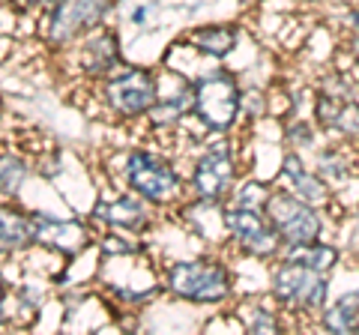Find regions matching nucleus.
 Wrapping results in <instances>:
<instances>
[{
  "instance_id": "nucleus-1",
  "label": "nucleus",
  "mask_w": 359,
  "mask_h": 335,
  "mask_svg": "<svg viewBox=\"0 0 359 335\" xmlns=\"http://www.w3.org/2000/svg\"><path fill=\"white\" fill-rule=\"evenodd\" d=\"M165 287L177 299L198 306H216L231 296V273L228 266L216 258H198V261H180L168 270Z\"/></svg>"
},
{
  "instance_id": "nucleus-2",
  "label": "nucleus",
  "mask_w": 359,
  "mask_h": 335,
  "mask_svg": "<svg viewBox=\"0 0 359 335\" xmlns=\"http://www.w3.org/2000/svg\"><path fill=\"white\" fill-rule=\"evenodd\" d=\"M126 183L135 195H141L150 204H171L183 195V177L174 171V165L150 150H135L126 156Z\"/></svg>"
},
{
  "instance_id": "nucleus-3",
  "label": "nucleus",
  "mask_w": 359,
  "mask_h": 335,
  "mask_svg": "<svg viewBox=\"0 0 359 335\" xmlns=\"http://www.w3.org/2000/svg\"><path fill=\"white\" fill-rule=\"evenodd\" d=\"M243 93L231 72H210L195 81V117L210 132H228L240 117Z\"/></svg>"
},
{
  "instance_id": "nucleus-4",
  "label": "nucleus",
  "mask_w": 359,
  "mask_h": 335,
  "mask_svg": "<svg viewBox=\"0 0 359 335\" xmlns=\"http://www.w3.org/2000/svg\"><path fill=\"white\" fill-rule=\"evenodd\" d=\"M330 282L327 275L306 264L282 261L273 273V296L276 303L294 311H323L327 308Z\"/></svg>"
},
{
  "instance_id": "nucleus-5",
  "label": "nucleus",
  "mask_w": 359,
  "mask_h": 335,
  "mask_svg": "<svg viewBox=\"0 0 359 335\" xmlns=\"http://www.w3.org/2000/svg\"><path fill=\"white\" fill-rule=\"evenodd\" d=\"M264 213L276 225L285 245L314 242L323 231V221L318 213H314V204L302 200L297 192H269Z\"/></svg>"
},
{
  "instance_id": "nucleus-6",
  "label": "nucleus",
  "mask_w": 359,
  "mask_h": 335,
  "mask_svg": "<svg viewBox=\"0 0 359 335\" xmlns=\"http://www.w3.org/2000/svg\"><path fill=\"white\" fill-rule=\"evenodd\" d=\"M111 6H114V0H60L57 6H51L45 36L51 46H69L75 39L90 36L93 30L102 27Z\"/></svg>"
},
{
  "instance_id": "nucleus-7",
  "label": "nucleus",
  "mask_w": 359,
  "mask_h": 335,
  "mask_svg": "<svg viewBox=\"0 0 359 335\" xmlns=\"http://www.w3.org/2000/svg\"><path fill=\"white\" fill-rule=\"evenodd\" d=\"M224 228H228V233L237 240L240 249L257 261L276 258L278 249H282V237H278L276 225L269 221V216L261 207L233 204L231 210H224Z\"/></svg>"
},
{
  "instance_id": "nucleus-8",
  "label": "nucleus",
  "mask_w": 359,
  "mask_h": 335,
  "mask_svg": "<svg viewBox=\"0 0 359 335\" xmlns=\"http://www.w3.org/2000/svg\"><path fill=\"white\" fill-rule=\"evenodd\" d=\"M108 108L120 117H144L159 102V78L150 69H123L102 87Z\"/></svg>"
},
{
  "instance_id": "nucleus-9",
  "label": "nucleus",
  "mask_w": 359,
  "mask_h": 335,
  "mask_svg": "<svg viewBox=\"0 0 359 335\" xmlns=\"http://www.w3.org/2000/svg\"><path fill=\"white\" fill-rule=\"evenodd\" d=\"M233 186V156L228 147H210L195 162L192 192L198 200H219Z\"/></svg>"
},
{
  "instance_id": "nucleus-10",
  "label": "nucleus",
  "mask_w": 359,
  "mask_h": 335,
  "mask_svg": "<svg viewBox=\"0 0 359 335\" xmlns=\"http://www.w3.org/2000/svg\"><path fill=\"white\" fill-rule=\"evenodd\" d=\"M123 63L120 42L114 30H93L90 36H84L81 48H78V66L84 75H108Z\"/></svg>"
},
{
  "instance_id": "nucleus-11",
  "label": "nucleus",
  "mask_w": 359,
  "mask_h": 335,
  "mask_svg": "<svg viewBox=\"0 0 359 335\" xmlns=\"http://www.w3.org/2000/svg\"><path fill=\"white\" fill-rule=\"evenodd\" d=\"M314 117H318L320 129L335 132L341 138H359V102L353 99L320 90L314 99Z\"/></svg>"
},
{
  "instance_id": "nucleus-12",
  "label": "nucleus",
  "mask_w": 359,
  "mask_h": 335,
  "mask_svg": "<svg viewBox=\"0 0 359 335\" xmlns=\"http://www.w3.org/2000/svg\"><path fill=\"white\" fill-rule=\"evenodd\" d=\"M282 174H285V180L294 186V192L302 198V200H309V204H327V198H330V186L327 180H323V174L320 171H309L306 162L299 159V153H285V159H282Z\"/></svg>"
},
{
  "instance_id": "nucleus-13",
  "label": "nucleus",
  "mask_w": 359,
  "mask_h": 335,
  "mask_svg": "<svg viewBox=\"0 0 359 335\" xmlns=\"http://www.w3.org/2000/svg\"><path fill=\"white\" fill-rule=\"evenodd\" d=\"M96 219H102L105 225L111 228H123V231H144L147 228V207L141 204V195H120L108 204H99L96 210Z\"/></svg>"
},
{
  "instance_id": "nucleus-14",
  "label": "nucleus",
  "mask_w": 359,
  "mask_h": 335,
  "mask_svg": "<svg viewBox=\"0 0 359 335\" xmlns=\"http://www.w3.org/2000/svg\"><path fill=\"white\" fill-rule=\"evenodd\" d=\"M237 27L233 25H207V27H195L189 33V46L198 48L207 57H228V54L237 48Z\"/></svg>"
},
{
  "instance_id": "nucleus-15",
  "label": "nucleus",
  "mask_w": 359,
  "mask_h": 335,
  "mask_svg": "<svg viewBox=\"0 0 359 335\" xmlns=\"http://www.w3.org/2000/svg\"><path fill=\"white\" fill-rule=\"evenodd\" d=\"M0 242H4L6 254L21 252L36 242V221H33V216L4 207V213H0Z\"/></svg>"
},
{
  "instance_id": "nucleus-16",
  "label": "nucleus",
  "mask_w": 359,
  "mask_h": 335,
  "mask_svg": "<svg viewBox=\"0 0 359 335\" xmlns=\"http://www.w3.org/2000/svg\"><path fill=\"white\" fill-rule=\"evenodd\" d=\"M186 114H195V84L183 81L180 90L159 96V102L150 111V120L156 126H171V123H180Z\"/></svg>"
},
{
  "instance_id": "nucleus-17",
  "label": "nucleus",
  "mask_w": 359,
  "mask_h": 335,
  "mask_svg": "<svg viewBox=\"0 0 359 335\" xmlns=\"http://www.w3.org/2000/svg\"><path fill=\"white\" fill-rule=\"evenodd\" d=\"M282 261L306 264V266H311V270L330 275L335 270V264H339V252H335L332 245H323L320 240H314V242H302V245H287Z\"/></svg>"
},
{
  "instance_id": "nucleus-18",
  "label": "nucleus",
  "mask_w": 359,
  "mask_h": 335,
  "mask_svg": "<svg viewBox=\"0 0 359 335\" xmlns=\"http://www.w3.org/2000/svg\"><path fill=\"white\" fill-rule=\"evenodd\" d=\"M330 332H359V294H344L330 308L320 311Z\"/></svg>"
},
{
  "instance_id": "nucleus-19",
  "label": "nucleus",
  "mask_w": 359,
  "mask_h": 335,
  "mask_svg": "<svg viewBox=\"0 0 359 335\" xmlns=\"http://www.w3.org/2000/svg\"><path fill=\"white\" fill-rule=\"evenodd\" d=\"M27 177V165L15 159V156H4V165H0V186H4V195H18L21 183Z\"/></svg>"
},
{
  "instance_id": "nucleus-20",
  "label": "nucleus",
  "mask_w": 359,
  "mask_h": 335,
  "mask_svg": "<svg viewBox=\"0 0 359 335\" xmlns=\"http://www.w3.org/2000/svg\"><path fill=\"white\" fill-rule=\"evenodd\" d=\"M318 171L323 177H332V180H341V177L347 174V159L339 150H323L318 156Z\"/></svg>"
},
{
  "instance_id": "nucleus-21",
  "label": "nucleus",
  "mask_w": 359,
  "mask_h": 335,
  "mask_svg": "<svg viewBox=\"0 0 359 335\" xmlns=\"http://www.w3.org/2000/svg\"><path fill=\"white\" fill-rule=\"evenodd\" d=\"M266 198H269V192H266L261 183H245V186L240 189V195H237V204H240V207H261V210H264Z\"/></svg>"
},
{
  "instance_id": "nucleus-22",
  "label": "nucleus",
  "mask_w": 359,
  "mask_h": 335,
  "mask_svg": "<svg viewBox=\"0 0 359 335\" xmlns=\"http://www.w3.org/2000/svg\"><path fill=\"white\" fill-rule=\"evenodd\" d=\"M249 329L252 332H276L278 323H276V317L269 315L266 308H255L252 311V320H249Z\"/></svg>"
},
{
  "instance_id": "nucleus-23",
  "label": "nucleus",
  "mask_w": 359,
  "mask_h": 335,
  "mask_svg": "<svg viewBox=\"0 0 359 335\" xmlns=\"http://www.w3.org/2000/svg\"><path fill=\"white\" fill-rule=\"evenodd\" d=\"M102 252H108V254H132V252H138V245L123 242L117 233H105L102 237Z\"/></svg>"
},
{
  "instance_id": "nucleus-24",
  "label": "nucleus",
  "mask_w": 359,
  "mask_h": 335,
  "mask_svg": "<svg viewBox=\"0 0 359 335\" xmlns=\"http://www.w3.org/2000/svg\"><path fill=\"white\" fill-rule=\"evenodd\" d=\"M290 144H297V138H302V147H309V144H311V129H309V123H294V126H290L287 129V135H285Z\"/></svg>"
},
{
  "instance_id": "nucleus-25",
  "label": "nucleus",
  "mask_w": 359,
  "mask_h": 335,
  "mask_svg": "<svg viewBox=\"0 0 359 335\" xmlns=\"http://www.w3.org/2000/svg\"><path fill=\"white\" fill-rule=\"evenodd\" d=\"M347 21H351V27L359 33V6H353L351 13H347Z\"/></svg>"
},
{
  "instance_id": "nucleus-26",
  "label": "nucleus",
  "mask_w": 359,
  "mask_h": 335,
  "mask_svg": "<svg viewBox=\"0 0 359 335\" xmlns=\"http://www.w3.org/2000/svg\"><path fill=\"white\" fill-rule=\"evenodd\" d=\"M60 0H27V6H57Z\"/></svg>"
},
{
  "instance_id": "nucleus-27",
  "label": "nucleus",
  "mask_w": 359,
  "mask_h": 335,
  "mask_svg": "<svg viewBox=\"0 0 359 335\" xmlns=\"http://www.w3.org/2000/svg\"><path fill=\"white\" fill-rule=\"evenodd\" d=\"M351 54L359 60V36H353V39H351Z\"/></svg>"
},
{
  "instance_id": "nucleus-28",
  "label": "nucleus",
  "mask_w": 359,
  "mask_h": 335,
  "mask_svg": "<svg viewBox=\"0 0 359 335\" xmlns=\"http://www.w3.org/2000/svg\"><path fill=\"white\" fill-rule=\"evenodd\" d=\"M344 4H351V6H359V0H344Z\"/></svg>"
}]
</instances>
